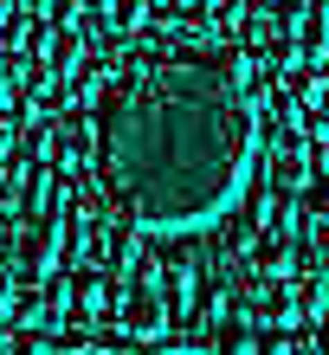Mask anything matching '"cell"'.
Segmentation results:
<instances>
[{"instance_id": "cell-7", "label": "cell", "mask_w": 329, "mask_h": 355, "mask_svg": "<svg viewBox=\"0 0 329 355\" xmlns=\"http://www.w3.org/2000/svg\"><path fill=\"white\" fill-rule=\"evenodd\" d=\"M155 284H161V297H168L175 323H181V329H194V304H200V265H194V259H168V265H155Z\"/></svg>"}, {"instance_id": "cell-1", "label": "cell", "mask_w": 329, "mask_h": 355, "mask_svg": "<svg viewBox=\"0 0 329 355\" xmlns=\"http://www.w3.org/2000/svg\"><path fill=\"white\" fill-rule=\"evenodd\" d=\"M245 65V46L181 39L161 13H149V26L116 52V78L97 103L91 168L123 220L155 239H188L239 207V187L265 155Z\"/></svg>"}, {"instance_id": "cell-10", "label": "cell", "mask_w": 329, "mask_h": 355, "mask_svg": "<svg viewBox=\"0 0 329 355\" xmlns=\"http://www.w3.org/2000/svg\"><path fill=\"white\" fill-rule=\"evenodd\" d=\"M19 278H26V271H19V259L0 252V317H13V304H19Z\"/></svg>"}, {"instance_id": "cell-8", "label": "cell", "mask_w": 329, "mask_h": 355, "mask_svg": "<svg viewBox=\"0 0 329 355\" xmlns=\"http://www.w3.org/2000/svg\"><path fill=\"white\" fill-rule=\"evenodd\" d=\"M85 52H91L85 26H58V19H52V39H46V52H39V58H46V71L58 78V85H65V78L85 65Z\"/></svg>"}, {"instance_id": "cell-4", "label": "cell", "mask_w": 329, "mask_h": 355, "mask_svg": "<svg viewBox=\"0 0 329 355\" xmlns=\"http://www.w3.org/2000/svg\"><path fill=\"white\" fill-rule=\"evenodd\" d=\"M239 297H245V310H252L258 329H265V323H272V329L303 323V310H297V278H291V271H258Z\"/></svg>"}, {"instance_id": "cell-12", "label": "cell", "mask_w": 329, "mask_h": 355, "mask_svg": "<svg viewBox=\"0 0 329 355\" xmlns=\"http://www.w3.org/2000/svg\"><path fill=\"white\" fill-rule=\"evenodd\" d=\"M0 239H13V220H7V214H0Z\"/></svg>"}, {"instance_id": "cell-9", "label": "cell", "mask_w": 329, "mask_h": 355, "mask_svg": "<svg viewBox=\"0 0 329 355\" xmlns=\"http://www.w3.org/2000/svg\"><path fill=\"white\" fill-rule=\"evenodd\" d=\"M284 85H291V97L303 103V110H329V71L323 65H297Z\"/></svg>"}, {"instance_id": "cell-11", "label": "cell", "mask_w": 329, "mask_h": 355, "mask_svg": "<svg viewBox=\"0 0 329 355\" xmlns=\"http://www.w3.org/2000/svg\"><path fill=\"white\" fill-rule=\"evenodd\" d=\"M46 19H58V26H78V19H85V0H52Z\"/></svg>"}, {"instance_id": "cell-2", "label": "cell", "mask_w": 329, "mask_h": 355, "mask_svg": "<svg viewBox=\"0 0 329 355\" xmlns=\"http://www.w3.org/2000/svg\"><path fill=\"white\" fill-rule=\"evenodd\" d=\"M116 317H123V329H130V343H161V336H168L175 310H168V297H161L155 271H142V278L116 284Z\"/></svg>"}, {"instance_id": "cell-3", "label": "cell", "mask_w": 329, "mask_h": 355, "mask_svg": "<svg viewBox=\"0 0 329 355\" xmlns=\"http://www.w3.org/2000/svg\"><path fill=\"white\" fill-rule=\"evenodd\" d=\"M13 259H19V271H26V284H39L46 271H58L71 259V245H65V220L58 214H39V220H26V226H13Z\"/></svg>"}, {"instance_id": "cell-6", "label": "cell", "mask_w": 329, "mask_h": 355, "mask_svg": "<svg viewBox=\"0 0 329 355\" xmlns=\"http://www.w3.org/2000/svg\"><path fill=\"white\" fill-rule=\"evenodd\" d=\"M291 7H272V0H252V7H245V19H239V46L245 52H272V46H284V39H291Z\"/></svg>"}, {"instance_id": "cell-5", "label": "cell", "mask_w": 329, "mask_h": 355, "mask_svg": "<svg viewBox=\"0 0 329 355\" xmlns=\"http://www.w3.org/2000/svg\"><path fill=\"white\" fill-rule=\"evenodd\" d=\"M52 162L65 175H85V162H97V116L91 110H58V123H52Z\"/></svg>"}]
</instances>
